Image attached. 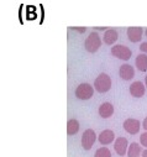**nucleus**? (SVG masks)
Here are the masks:
<instances>
[{"mask_svg": "<svg viewBox=\"0 0 147 157\" xmlns=\"http://www.w3.org/2000/svg\"><path fill=\"white\" fill-rule=\"evenodd\" d=\"M126 33H127V38H129V40L131 42L136 44V42L141 41L142 35H143V30L140 26H132V27H129L127 29Z\"/></svg>", "mask_w": 147, "mask_h": 157, "instance_id": "nucleus-7", "label": "nucleus"}, {"mask_svg": "<svg viewBox=\"0 0 147 157\" xmlns=\"http://www.w3.org/2000/svg\"><path fill=\"white\" fill-rule=\"evenodd\" d=\"M119 75L123 78L124 81H131L132 78L135 77V69L130 64H123L119 69Z\"/></svg>", "mask_w": 147, "mask_h": 157, "instance_id": "nucleus-9", "label": "nucleus"}, {"mask_svg": "<svg viewBox=\"0 0 147 157\" xmlns=\"http://www.w3.org/2000/svg\"><path fill=\"white\" fill-rule=\"evenodd\" d=\"M70 29H72V30H74V31H78V32H81V33H83V32L87 31L85 27H70Z\"/></svg>", "mask_w": 147, "mask_h": 157, "instance_id": "nucleus-20", "label": "nucleus"}, {"mask_svg": "<svg viewBox=\"0 0 147 157\" xmlns=\"http://www.w3.org/2000/svg\"><path fill=\"white\" fill-rule=\"evenodd\" d=\"M95 140H96L95 131L93 129H87L83 132V135H82V146H83V148L87 150V151H89L93 147Z\"/></svg>", "mask_w": 147, "mask_h": 157, "instance_id": "nucleus-5", "label": "nucleus"}, {"mask_svg": "<svg viewBox=\"0 0 147 157\" xmlns=\"http://www.w3.org/2000/svg\"><path fill=\"white\" fill-rule=\"evenodd\" d=\"M94 157H111V152L107 147H100L95 151Z\"/></svg>", "mask_w": 147, "mask_h": 157, "instance_id": "nucleus-17", "label": "nucleus"}, {"mask_svg": "<svg viewBox=\"0 0 147 157\" xmlns=\"http://www.w3.org/2000/svg\"><path fill=\"white\" fill-rule=\"evenodd\" d=\"M111 55L119 59L129 61L132 56V51L125 45H115L114 47H111Z\"/></svg>", "mask_w": 147, "mask_h": 157, "instance_id": "nucleus-4", "label": "nucleus"}, {"mask_svg": "<svg viewBox=\"0 0 147 157\" xmlns=\"http://www.w3.org/2000/svg\"><path fill=\"white\" fill-rule=\"evenodd\" d=\"M127 146H129V142L125 137H118L115 140V144H114V148L116 151V153L119 156H125L126 152H127Z\"/></svg>", "mask_w": 147, "mask_h": 157, "instance_id": "nucleus-10", "label": "nucleus"}, {"mask_svg": "<svg viewBox=\"0 0 147 157\" xmlns=\"http://www.w3.org/2000/svg\"><path fill=\"white\" fill-rule=\"evenodd\" d=\"M94 88L99 93H106L111 89V78L106 73H100L94 81Z\"/></svg>", "mask_w": 147, "mask_h": 157, "instance_id": "nucleus-1", "label": "nucleus"}, {"mask_svg": "<svg viewBox=\"0 0 147 157\" xmlns=\"http://www.w3.org/2000/svg\"><path fill=\"white\" fill-rule=\"evenodd\" d=\"M74 94L79 100H89L94 94V88L89 83H82L76 88Z\"/></svg>", "mask_w": 147, "mask_h": 157, "instance_id": "nucleus-3", "label": "nucleus"}, {"mask_svg": "<svg viewBox=\"0 0 147 157\" xmlns=\"http://www.w3.org/2000/svg\"><path fill=\"white\" fill-rule=\"evenodd\" d=\"M142 157H147V150H145V151H142Z\"/></svg>", "mask_w": 147, "mask_h": 157, "instance_id": "nucleus-23", "label": "nucleus"}, {"mask_svg": "<svg viewBox=\"0 0 147 157\" xmlns=\"http://www.w3.org/2000/svg\"><path fill=\"white\" fill-rule=\"evenodd\" d=\"M145 33H146V37H147V29H146V31H145Z\"/></svg>", "mask_w": 147, "mask_h": 157, "instance_id": "nucleus-25", "label": "nucleus"}, {"mask_svg": "<svg viewBox=\"0 0 147 157\" xmlns=\"http://www.w3.org/2000/svg\"><path fill=\"white\" fill-rule=\"evenodd\" d=\"M94 29H95V30H99V31H100V30H105V31H106V27H105V26H100V27L96 26V27H94Z\"/></svg>", "mask_w": 147, "mask_h": 157, "instance_id": "nucleus-22", "label": "nucleus"}, {"mask_svg": "<svg viewBox=\"0 0 147 157\" xmlns=\"http://www.w3.org/2000/svg\"><path fill=\"white\" fill-rule=\"evenodd\" d=\"M99 142L101 144V145H109V144H111L113 141H114V139H115V134H114V131L113 130H109V129H106V130H104V131H101L100 134H99Z\"/></svg>", "mask_w": 147, "mask_h": 157, "instance_id": "nucleus-12", "label": "nucleus"}, {"mask_svg": "<svg viewBox=\"0 0 147 157\" xmlns=\"http://www.w3.org/2000/svg\"><path fill=\"white\" fill-rule=\"evenodd\" d=\"M130 94L134 97V98H142L145 95V92H146V87L142 82L140 81H136L134 82L131 86H130Z\"/></svg>", "mask_w": 147, "mask_h": 157, "instance_id": "nucleus-8", "label": "nucleus"}, {"mask_svg": "<svg viewBox=\"0 0 147 157\" xmlns=\"http://www.w3.org/2000/svg\"><path fill=\"white\" fill-rule=\"evenodd\" d=\"M145 87H147V75L145 77Z\"/></svg>", "mask_w": 147, "mask_h": 157, "instance_id": "nucleus-24", "label": "nucleus"}, {"mask_svg": "<svg viewBox=\"0 0 147 157\" xmlns=\"http://www.w3.org/2000/svg\"><path fill=\"white\" fill-rule=\"evenodd\" d=\"M140 144H141V146H143V147L147 148V131L143 132V134L140 136Z\"/></svg>", "mask_w": 147, "mask_h": 157, "instance_id": "nucleus-18", "label": "nucleus"}, {"mask_svg": "<svg viewBox=\"0 0 147 157\" xmlns=\"http://www.w3.org/2000/svg\"><path fill=\"white\" fill-rule=\"evenodd\" d=\"M142 126H143V129H145V130L147 131V116L145 117V120L142 121Z\"/></svg>", "mask_w": 147, "mask_h": 157, "instance_id": "nucleus-21", "label": "nucleus"}, {"mask_svg": "<svg viewBox=\"0 0 147 157\" xmlns=\"http://www.w3.org/2000/svg\"><path fill=\"white\" fill-rule=\"evenodd\" d=\"M79 123L77 119H69L67 121V134L68 136H73V135H76L78 131H79Z\"/></svg>", "mask_w": 147, "mask_h": 157, "instance_id": "nucleus-14", "label": "nucleus"}, {"mask_svg": "<svg viewBox=\"0 0 147 157\" xmlns=\"http://www.w3.org/2000/svg\"><path fill=\"white\" fill-rule=\"evenodd\" d=\"M101 46V38L99 36V33H96L95 31L90 32L89 36L85 38L84 41V47L89 53H95Z\"/></svg>", "mask_w": 147, "mask_h": 157, "instance_id": "nucleus-2", "label": "nucleus"}, {"mask_svg": "<svg viewBox=\"0 0 147 157\" xmlns=\"http://www.w3.org/2000/svg\"><path fill=\"white\" fill-rule=\"evenodd\" d=\"M126 153H127V157H140V155L142 153V146H140L137 142H132L130 144Z\"/></svg>", "mask_w": 147, "mask_h": 157, "instance_id": "nucleus-16", "label": "nucleus"}, {"mask_svg": "<svg viewBox=\"0 0 147 157\" xmlns=\"http://www.w3.org/2000/svg\"><path fill=\"white\" fill-rule=\"evenodd\" d=\"M123 126H124V129H125L126 132H129L131 135H136L140 131L141 124H140V121L137 119H132V117H130V119H126L124 121V125Z\"/></svg>", "mask_w": 147, "mask_h": 157, "instance_id": "nucleus-6", "label": "nucleus"}, {"mask_svg": "<svg viewBox=\"0 0 147 157\" xmlns=\"http://www.w3.org/2000/svg\"><path fill=\"white\" fill-rule=\"evenodd\" d=\"M99 115L103 117V119H109L111 117L113 114H114V106L111 103H103L100 106H99V110H98Z\"/></svg>", "mask_w": 147, "mask_h": 157, "instance_id": "nucleus-11", "label": "nucleus"}, {"mask_svg": "<svg viewBox=\"0 0 147 157\" xmlns=\"http://www.w3.org/2000/svg\"><path fill=\"white\" fill-rule=\"evenodd\" d=\"M135 64L140 72H146L147 71V55H145V53L137 55V57L135 59Z\"/></svg>", "mask_w": 147, "mask_h": 157, "instance_id": "nucleus-15", "label": "nucleus"}, {"mask_svg": "<svg viewBox=\"0 0 147 157\" xmlns=\"http://www.w3.org/2000/svg\"><path fill=\"white\" fill-rule=\"evenodd\" d=\"M118 37H119V33H118L116 30L109 29V30L105 31V33H104V36H103V41H104L106 45H113V44L116 42Z\"/></svg>", "mask_w": 147, "mask_h": 157, "instance_id": "nucleus-13", "label": "nucleus"}, {"mask_svg": "<svg viewBox=\"0 0 147 157\" xmlns=\"http://www.w3.org/2000/svg\"><path fill=\"white\" fill-rule=\"evenodd\" d=\"M140 50H141L145 55H147V42H142L141 46H140Z\"/></svg>", "mask_w": 147, "mask_h": 157, "instance_id": "nucleus-19", "label": "nucleus"}]
</instances>
